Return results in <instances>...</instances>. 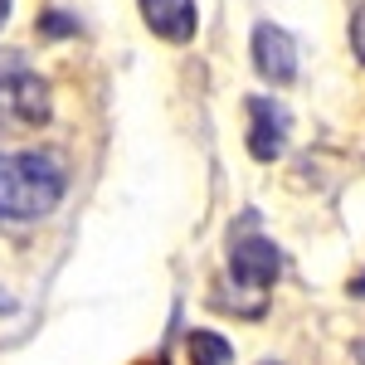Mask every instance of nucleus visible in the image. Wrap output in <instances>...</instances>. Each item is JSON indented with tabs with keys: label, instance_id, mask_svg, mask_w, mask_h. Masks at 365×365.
<instances>
[{
	"label": "nucleus",
	"instance_id": "6",
	"mask_svg": "<svg viewBox=\"0 0 365 365\" xmlns=\"http://www.w3.org/2000/svg\"><path fill=\"white\" fill-rule=\"evenodd\" d=\"M185 351H190L195 365H229L234 361V346L225 336H215V331H190L185 336Z\"/></svg>",
	"mask_w": 365,
	"mask_h": 365
},
{
	"label": "nucleus",
	"instance_id": "9",
	"mask_svg": "<svg viewBox=\"0 0 365 365\" xmlns=\"http://www.w3.org/2000/svg\"><path fill=\"white\" fill-rule=\"evenodd\" d=\"M10 312H15V297H10V292L0 287V317H10Z\"/></svg>",
	"mask_w": 365,
	"mask_h": 365
},
{
	"label": "nucleus",
	"instance_id": "11",
	"mask_svg": "<svg viewBox=\"0 0 365 365\" xmlns=\"http://www.w3.org/2000/svg\"><path fill=\"white\" fill-rule=\"evenodd\" d=\"M10 5H15V0H0V25L10 20Z\"/></svg>",
	"mask_w": 365,
	"mask_h": 365
},
{
	"label": "nucleus",
	"instance_id": "13",
	"mask_svg": "<svg viewBox=\"0 0 365 365\" xmlns=\"http://www.w3.org/2000/svg\"><path fill=\"white\" fill-rule=\"evenodd\" d=\"M151 365H166V361H151Z\"/></svg>",
	"mask_w": 365,
	"mask_h": 365
},
{
	"label": "nucleus",
	"instance_id": "12",
	"mask_svg": "<svg viewBox=\"0 0 365 365\" xmlns=\"http://www.w3.org/2000/svg\"><path fill=\"white\" fill-rule=\"evenodd\" d=\"M356 361H361V365H365V341H361V346H356Z\"/></svg>",
	"mask_w": 365,
	"mask_h": 365
},
{
	"label": "nucleus",
	"instance_id": "8",
	"mask_svg": "<svg viewBox=\"0 0 365 365\" xmlns=\"http://www.w3.org/2000/svg\"><path fill=\"white\" fill-rule=\"evenodd\" d=\"M39 25H44V34H73V20H63V15H44V20H39Z\"/></svg>",
	"mask_w": 365,
	"mask_h": 365
},
{
	"label": "nucleus",
	"instance_id": "7",
	"mask_svg": "<svg viewBox=\"0 0 365 365\" xmlns=\"http://www.w3.org/2000/svg\"><path fill=\"white\" fill-rule=\"evenodd\" d=\"M351 44H356V54H361V63H365V5L356 10V20H351Z\"/></svg>",
	"mask_w": 365,
	"mask_h": 365
},
{
	"label": "nucleus",
	"instance_id": "3",
	"mask_svg": "<svg viewBox=\"0 0 365 365\" xmlns=\"http://www.w3.org/2000/svg\"><path fill=\"white\" fill-rule=\"evenodd\" d=\"M253 68H258V78H268L273 88L292 83L297 78V44H292V34L278 25L253 29Z\"/></svg>",
	"mask_w": 365,
	"mask_h": 365
},
{
	"label": "nucleus",
	"instance_id": "5",
	"mask_svg": "<svg viewBox=\"0 0 365 365\" xmlns=\"http://www.w3.org/2000/svg\"><path fill=\"white\" fill-rule=\"evenodd\" d=\"M141 15H146V25L151 34H161L166 44H190L200 29V10L195 0H137Z\"/></svg>",
	"mask_w": 365,
	"mask_h": 365
},
{
	"label": "nucleus",
	"instance_id": "2",
	"mask_svg": "<svg viewBox=\"0 0 365 365\" xmlns=\"http://www.w3.org/2000/svg\"><path fill=\"white\" fill-rule=\"evenodd\" d=\"M68 175L44 151H0V220H44Z\"/></svg>",
	"mask_w": 365,
	"mask_h": 365
},
{
	"label": "nucleus",
	"instance_id": "1",
	"mask_svg": "<svg viewBox=\"0 0 365 365\" xmlns=\"http://www.w3.org/2000/svg\"><path fill=\"white\" fill-rule=\"evenodd\" d=\"M282 273V249L258 229V215H239V225L229 229V278H234V297H215V307L239 312V317H258L273 282Z\"/></svg>",
	"mask_w": 365,
	"mask_h": 365
},
{
	"label": "nucleus",
	"instance_id": "4",
	"mask_svg": "<svg viewBox=\"0 0 365 365\" xmlns=\"http://www.w3.org/2000/svg\"><path fill=\"white\" fill-rule=\"evenodd\" d=\"M249 151L258 161H278L287 151V113L268 98H249Z\"/></svg>",
	"mask_w": 365,
	"mask_h": 365
},
{
	"label": "nucleus",
	"instance_id": "10",
	"mask_svg": "<svg viewBox=\"0 0 365 365\" xmlns=\"http://www.w3.org/2000/svg\"><path fill=\"white\" fill-rule=\"evenodd\" d=\"M351 297H365V273H361V278H351Z\"/></svg>",
	"mask_w": 365,
	"mask_h": 365
}]
</instances>
